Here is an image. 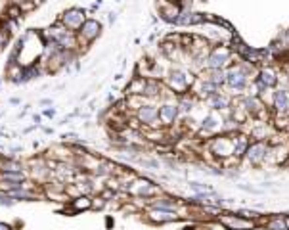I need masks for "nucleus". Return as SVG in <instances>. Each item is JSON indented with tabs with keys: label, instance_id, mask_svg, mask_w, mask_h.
<instances>
[{
	"label": "nucleus",
	"instance_id": "f257e3e1",
	"mask_svg": "<svg viewBox=\"0 0 289 230\" xmlns=\"http://www.w3.org/2000/svg\"><path fill=\"white\" fill-rule=\"evenodd\" d=\"M195 79H197L195 73H192V71L186 69V67H170V69L165 73L163 83H165V87H167L174 96H178V94H184V92H190V90H192Z\"/></svg>",
	"mask_w": 289,
	"mask_h": 230
},
{
	"label": "nucleus",
	"instance_id": "423d86ee",
	"mask_svg": "<svg viewBox=\"0 0 289 230\" xmlns=\"http://www.w3.org/2000/svg\"><path fill=\"white\" fill-rule=\"evenodd\" d=\"M102 31H103V25L98 21L96 18H88V19L85 21V25L77 31V38H79V54H85V52L88 50V46L102 36Z\"/></svg>",
	"mask_w": 289,
	"mask_h": 230
},
{
	"label": "nucleus",
	"instance_id": "39448f33",
	"mask_svg": "<svg viewBox=\"0 0 289 230\" xmlns=\"http://www.w3.org/2000/svg\"><path fill=\"white\" fill-rule=\"evenodd\" d=\"M234 50L230 48V44H215L211 46L207 60H205V69H226L234 62Z\"/></svg>",
	"mask_w": 289,
	"mask_h": 230
},
{
	"label": "nucleus",
	"instance_id": "a19ab883",
	"mask_svg": "<svg viewBox=\"0 0 289 230\" xmlns=\"http://www.w3.org/2000/svg\"><path fill=\"white\" fill-rule=\"evenodd\" d=\"M0 230H16V229H14V225H10V223H4V221H0Z\"/></svg>",
	"mask_w": 289,
	"mask_h": 230
},
{
	"label": "nucleus",
	"instance_id": "f3484780",
	"mask_svg": "<svg viewBox=\"0 0 289 230\" xmlns=\"http://www.w3.org/2000/svg\"><path fill=\"white\" fill-rule=\"evenodd\" d=\"M180 213L176 211H163V209H146V221L152 225H169L180 221Z\"/></svg>",
	"mask_w": 289,
	"mask_h": 230
},
{
	"label": "nucleus",
	"instance_id": "473e14b6",
	"mask_svg": "<svg viewBox=\"0 0 289 230\" xmlns=\"http://www.w3.org/2000/svg\"><path fill=\"white\" fill-rule=\"evenodd\" d=\"M238 215H241V217H245V219H251V221H257L258 217H260V211H255V209H247V207H241V209L238 211Z\"/></svg>",
	"mask_w": 289,
	"mask_h": 230
},
{
	"label": "nucleus",
	"instance_id": "2f4dec72",
	"mask_svg": "<svg viewBox=\"0 0 289 230\" xmlns=\"http://www.w3.org/2000/svg\"><path fill=\"white\" fill-rule=\"evenodd\" d=\"M105 205H107V199L102 194H94L92 196V211H102V209H105Z\"/></svg>",
	"mask_w": 289,
	"mask_h": 230
},
{
	"label": "nucleus",
	"instance_id": "c9c22d12",
	"mask_svg": "<svg viewBox=\"0 0 289 230\" xmlns=\"http://www.w3.org/2000/svg\"><path fill=\"white\" fill-rule=\"evenodd\" d=\"M40 115H42L44 119H54V117L58 115V109H56V107H44V109L40 111Z\"/></svg>",
	"mask_w": 289,
	"mask_h": 230
},
{
	"label": "nucleus",
	"instance_id": "9b49d317",
	"mask_svg": "<svg viewBox=\"0 0 289 230\" xmlns=\"http://www.w3.org/2000/svg\"><path fill=\"white\" fill-rule=\"evenodd\" d=\"M272 117H288L289 113V88H274L270 92V104H268Z\"/></svg>",
	"mask_w": 289,
	"mask_h": 230
},
{
	"label": "nucleus",
	"instance_id": "ea45409f",
	"mask_svg": "<svg viewBox=\"0 0 289 230\" xmlns=\"http://www.w3.org/2000/svg\"><path fill=\"white\" fill-rule=\"evenodd\" d=\"M36 129H40V127L33 123V125H29V127H25V129H23V134H31V132H33V131H36Z\"/></svg>",
	"mask_w": 289,
	"mask_h": 230
},
{
	"label": "nucleus",
	"instance_id": "de8ad7c7",
	"mask_svg": "<svg viewBox=\"0 0 289 230\" xmlns=\"http://www.w3.org/2000/svg\"><path fill=\"white\" fill-rule=\"evenodd\" d=\"M286 225H288V230H289V215H286Z\"/></svg>",
	"mask_w": 289,
	"mask_h": 230
},
{
	"label": "nucleus",
	"instance_id": "49530a36",
	"mask_svg": "<svg viewBox=\"0 0 289 230\" xmlns=\"http://www.w3.org/2000/svg\"><path fill=\"white\" fill-rule=\"evenodd\" d=\"M178 230H197V229H193V227H182V229H178Z\"/></svg>",
	"mask_w": 289,
	"mask_h": 230
},
{
	"label": "nucleus",
	"instance_id": "72a5a7b5",
	"mask_svg": "<svg viewBox=\"0 0 289 230\" xmlns=\"http://www.w3.org/2000/svg\"><path fill=\"white\" fill-rule=\"evenodd\" d=\"M10 40H12V35L8 31H4V29H0V52L10 44Z\"/></svg>",
	"mask_w": 289,
	"mask_h": 230
},
{
	"label": "nucleus",
	"instance_id": "f8f14e48",
	"mask_svg": "<svg viewBox=\"0 0 289 230\" xmlns=\"http://www.w3.org/2000/svg\"><path fill=\"white\" fill-rule=\"evenodd\" d=\"M180 117V109L176 104V96H172L170 100H163L159 104V123L163 129H170L176 125Z\"/></svg>",
	"mask_w": 289,
	"mask_h": 230
},
{
	"label": "nucleus",
	"instance_id": "393cba45",
	"mask_svg": "<svg viewBox=\"0 0 289 230\" xmlns=\"http://www.w3.org/2000/svg\"><path fill=\"white\" fill-rule=\"evenodd\" d=\"M203 75L207 81H211L215 87L222 88L226 87V75H224V69H205V73H199Z\"/></svg>",
	"mask_w": 289,
	"mask_h": 230
},
{
	"label": "nucleus",
	"instance_id": "bb28decb",
	"mask_svg": "<svg viewBox=\"0 0 289 230\" xmlns=\"http://www.w3.org/2000/svg\"><path fill=\"white\" fill-rule=\"evenodd\" d=\"M176 27H193V10L192 6H182V12L176 18Z\"/></svg>",
	"mask_w": 289,
	"mask_h": 230
},
{
	"label": "nucleus",
	"instance_id": "0eeeda50",
	"mask_svg": "<svg viewBox=\"0 0 289 230\" xmlns=\"http://www.w3.org/2000/svg\"><path fill=\"white\" fill-rule=\"evenodd\" d=\"M209 154H213V158L217 159H234V142H232V134H217V136H211L209 142Z\"/></svg>",
	"mask_w": 289,
	"mask_h": 230
},
{
	"label": "nucleus",
	"instance_id": "3c124183",
	"mask_svg": "<svg viewBox=\"0 0 289 230\" xmlns=\"http://www.w3.org/2000/svg\"><path fill=\"white\" fill-rule=\"evenodd\" d=\"M10 2H21V0H10Z\"/></svg>",
	"mask_w": 289,
	"mask_h": 230
},
{
	"label": "nucleus",
	"instance_id": "9d476101",
	"mask_svg": "<svg viewBox=\"0 0 289 230\" xmlns=\"http://www.w3.org/2000/svg\"><path fill=\"white\" fill-rule=\"evenodd\" d=\"M86 19H88L86 10H83V8H79V6L67 8V10H64V12L60 14V18H58V21L64 25L65 29H69V31H73V33H77V31L85 25Z\"/></svg>",
	"mask_w": 289,
	"mask_h": 230
},
{
	"label": "nucleus",
	"instance_id": "8fccbe9b",
	"mask_svg": "<svg viewBox=\"0 0 289 230\" xmlns=\"http://www.w3.org/2000/svg\"><path fill=\"white\" fill-rule=\"evenodd\" d=\"M2 83H4V81H2V77H0V87H2Z\"/></svg>",
	"mask_w": 289,
	"mask_h": 230
},
{
	"label": "nucleus",
	"instance_id": "dca6fc26",
	"mask_svg": "<svg viewBox=\"0 0 289 230\" xmlns=\"http://www.w3.org/2000/svg\"><path fill=\"white\" fill-rule=\"evenodd\" d=\"M157 12H159L161 21L174 25L178 14L182 12V4L180 2H167V0H157Z\"/></svg>",
	"mask_w": 289,
	"mask_h": 230
},
{
	"label": "nucleus",
	"instance_id": "a878e982",
	"mask_svg": "<svg viewBox=\"0 0 289 230\" xmlns=\"http://www.w3.org/2000/svg\"><path fill=\"white\" fill-rule=\"evenodd\" d=\"M136 165H140L144 169H150V171H159L161 169L159 158H152V154H140L138 159H136Z\"/></svg>",
	"mask_w": 289,
	"mask_h": 230
},
{
	"label": "nucleus",
	"instance_id": "e433bc0d",
	"mask_svg": "<svg viewBox=\"0 0 289 230\" xmlns=\"http://www.w3.org/2000/svg\"><path fill=\"white\" fill-rule=\"evenodd\" d=\"M238 188H239V190H245V192H249V194H258V192H260V190L249 186V184H238Z\"/></svg>",
	"mask_w": 289,
	"mask_h": 230
},
{
	"label": "nucleus",
	"instance_id": "412c9836",
	"mask_svg": "<svg viewBox=\"0 0 289 230\" xmlns=\"http://www.w3.org/2000/svg\"><path fill=\"white\" fill-rule=\"evenodd\" d=\"M67 209L71 215H77V213H85V211H92V196L88 194H81L77 197H71L67 201Z\"/></svg>",
	"mask_w": 289,
	"mask_h": 230
},
{
	"label": "nucleus",
	"instance_id": "6ab92c4d",
	"mask_svg": "<svg viewBox=\"0 0 289 230\" xmlns=\"http://www.w3.org/2000/svg\"><path fill=\"white\" fill-rule=\"evenodd\" d=\"M257 77L260 83H264L270 90H274V88H278V85H280V71L276 69L274 66H260L257 69Z\"/></svg>",
	"mask_w": 289,
	"mask_h": 230
},
{
	"label": "nucleus",
	"instance_id": "58836bf2",
	"mask_svg": "<svg viewBox=\"0 0 289 230\" xmlns=\"http://www.w3.org/2000/svg\"><path fill=\"white\" fill-rule=\"evenodd\" d=\"M33 123H34V125H38V127H40V123H42V119H44V117H42V115H40V113H33Z\"/></svg>",
	"mask_w": 289,
	"mask_h": 230
},
{
	"label": "nucleus",
	"instance_id": "a18cd8bd",
	"mask_svg": "<svg viewBox=\"0 0 289 230\" xmlns=\"http://www.w3.org/2000/svg\"><path fill=\"white\" fill-rule=\"evenodd\" d=\"M115 19H117V14H115V12H111V14H109V25H113V23H115Z\"/></svg>",
	"mask_w": 289,
	"mask_h": 230
},
{
	"label": "nucleus",
	"instance_id": "aec40b11",
	"mask_svg": "<svg viewBox=\"0 0 289 230\" xmlns=\"http://www.w3.org/2000/svg\"><path fill=\"white\" fill-rule=\"evenodd\" d=\"M232 142H234V159L238 161H243V156L251 144V136L247 132L239 131L236 134H232Z\"/></svg>",
	"mask_w": 289,
	"mask_h": 230
},
{
	"label": "nucleus",
	"instance_id": "b1692460",
	"mask_svg": "<svg viewBox=\"0 0 289 230\" xmlns=\"http://www.w3.org/2000/svg\"><path fill=\"white\" fill-rule=\"evenodd\" d=\"M148 79L146 77H132L130 83L125 87V96H144Z\"/></svg>",
	"mask_w": 289,
	"mask_h": 230
},
{
	"label": "nucleus",
	"instance_id": "2eb2a0df",
	"mask_svg": "<svg viewBox=\"0 0 289 230\" xmlns=\"http://www.w3.org/2000/svg\"><path fill=\"white\" fill-rule=\"evenodd\" d=\"M217 221L228 230H253L258 225L257 221L245 219L238 213H222L221 217H217Z\"/></svg>",
	"mask_w": 289,
	"mask_h": 230
},
{
	"label": "nucleus",
	"instance_id": "4468645a",
	"mask_svg": "<svg viewBox=\"0 0 289 230\" xmlns=\"http://www.w3.org/2000/svg\"><path fill=\"white\" fill-rule=\"evenodd\" d=\"M224 117L219 111H211L203 117L201 125H199V134L201 136H217L224 131Z\"/></svg>",
	"mask_w": 289,
	"mask_h": 230
},
{
	"label": "nucleus",
	"instance_id": "603ef678",
	"mask_svg": "<svg viewBox=\"0 0 289 230\" xmlns=\"http://www.w3.org/2000/svg\"><path fill=\"white\" fill-rule=\"evenodd\" d=\"M2 115H4V111H0V117H2Z\"/></svg>",
	"mask_w": 289,
	"mask_h": 230
},
{
	"label": "nucleus",
	"instance_id": "864d4df0",
	"mask_svg": "<svg viewBox=\"0 0 289 230\" xmlns=\"http://www.w3.org/2000/svg\"><path fill=\"white\" fill-rule=\"evenodd\" d=\"M0 177H2V171H0Z\"/></svg>",
	"mask_w": 289,
	"mask_h": 230
},
{
	"label": "nucleus",
	"instance_id": "f03ea898",
	"mask_svg": "<svg viewBox=\"0 0 289 230\" xmlns=\"http://www.w3.org/2000/svg\"><path fill=\"white\" fill-rule=\"evenodd\" d=\"M125 192L134 199H142L144 203H148L150 199H153L155 196L163 194V188H161L157 182H153L152 178L144 177V175H136L129 184L125 186Z\"/></svg>",
	"mask_w": 289,
	"mask_h": 230
},
{
	"label": "nucleus",
	"instance_id": "5701e85b",
	"mask_svg": "<svg viewBox=\"0 0 289 230\" xmlns=\"http://www.w3.org/2000/svg\"><path fill=\"white\" fill-rule=\"evenodd\" d=\"M207 106H209V109L211 111H219V113H222V111H230V107H232V96H228L224 92H219V94H215V96H211V98L207 100Z\"/></svg>",
	"mask_w": 289,
	"mask_h": 230
},
{
	"label": "nucleus",
	"instance_id": "c03bdc74",
	"mask_svg": "<svg viewBox=\"0 0 289 230\" xmlns=\"http://www.w3.org/2000/svg\"><path fill=\"white\" fill-rule=\"evenodd\" d=\"M40 131L44 132V134H54V129H52V127H44V125H40Z\"/></svg>",
	"mask_w": 289,
	"mask_h": 230
},
{
	"label": "nucleus",
	"instance_id": "79ce46f5",
	"mask_svg": "<svg viewBox=\"0 0 289 230\" xmlns=\"http://www.w3.org/2000/svg\"><path fill=\"white\" fill-rule=\"evenodd\" d=\"M8 104H10V106H21V98H14V96H12V98L8 100Z\"/></svg>",
	"mask_w": 289,
	"mask_h": 230
},
{
	"label": "nucleus",
	"instance_id": "c756f323",
	"mask_svg": "<svg viewBox=\"0 0 289 230\" xmlns=\"http://www.w3.org/2000/svg\"><path fill=\"white\" fill-rule=\"evenodd\" d=\"M188 186H190V190H193L195 194H217L213 186L203 184V182H195V180H192V182H188Z\"/></svg>",
	"mask_w": 289,
	"mask_h": 230
},
{
	"label": "nucleus",
	"instance_id": "1a4fd4ad",
	"mask_svg": "<svg viewBox=\"0 0 289 230\" xmlns=\"http://www.w3.org/2000/svg\"><path fill=\"white\" fill-rule=\"evenodd\" d=\"M79 60V52H73V50H58L54 56L46 58L40 62V66L44 67L46 73H58L60 69L69 67L73 62Z\"/></svg>",
	"mask_w": 289,
	"mask_h": 230
},
{
	"label": "nucleus",
	"instance_id": "4be33fe9",
	"mask_svg": "<svg viewBox=\"0 0 289 230\" xmlns=\"http://www.w3.org/2000/svg\"><path fill=\"white\" fill-rule=\"evenodd\" d=\"M197 102H199V98L193 94L192 90H190V92H184V94H178V96H176V104H178L180 115H182V117H188L193 109L197 107Z\"/></svg>",
	"mask_w": 289,
	"mask_h": 230
},
{
	"label": "nucleus",
	"instance_id": "4c0bfd02",
	"mask_svg": "<svg viewBox=\"0 0 289 230\" xmlns=\"http://www.w3.org/2000/svg\"><path fill=\"white\" fill-rule=\"evenodd\" d=\"M38 104H40V107L44 109V107H52V106H54V100L52 98H42Z\"/></svg>",
	"mask_w": 289,
	"mask_h": 230
},
{
	"label": "nucleus",
	"instance_id": "cd10ccee",
	"mask_svg": "<svg viewBox=\"0 0 289 230\" xmlns=\"http://www.w3.org/2000/svg\"><path fill=\"white\" fill-rule=\"evenodd\" d=\"M264 227L268 230H288L284 215H270V217H266V225Z\"/></svg>",
	"mask_w": 289,
	"mask_h": 230
},
{
	"label": "nucleus",
	"instance_id": "f704fd0d",
	"mask_svg": "<svg viewBox=\"0 0 289 230\" xmlns=\"http://www.w3.org/2000/svg\"><path fill=\"white\" fill-rule=\"evenodd\" d=\"M60 140H62L64 144H73V142L79 140V134H77V132H65V134L60 136Z\"/></svg>",
	"mask_w": 289,
	"mask_h": 230
},
{
	"label": "nucleus",
	"instance_id": "c85d7f7f",
	"mask_svg": "<svg viewBox=\"0 0 289 230\" xmlns=\"http://www.w3.org/2000/svg\"><path fill=\"white\" fill-rule=\"evenodd\" d=\"M23 16H25V14H23L21 6H19L17 2H10L8 10H6V14H4V19H10V21H16V23H17Z\"/></svg>",
	"mask_w": 289,
	"mask_h": 230
},
{
	"label": "nucleus",
	"instance_id": "37998d69",
	"mask_svg": "<svg viewBox=\"0 0 289 230\" xmlns=\"http://www.w3.org/2000/svg\"><path fill=\"white\" fill-rule=\"evenodd\" d=\"M113 225H115L113 217H105V227H107V229H113Z\"/></svg>",
	"mask_w": 289,
	"mask_h": 230
},
{
	"label": "nucleus",
	"instance_id": "7ed1b4c3",
	"mask_svg": "<svg viewBox=\"0 0 289 230\" xmlns=\"http://www.w3.org/2000/svg\"><path fill=\"white\" fill-rule=\"evenodd\" d=\"M224 75H226V87H228V90H232L234 96H243V92L251 85V79L245 73V69L241 67V64L239 62H232L224 69Z\"/></svg>",
	"mask_w": 289,
	"mask_h": 230
},
{
	"label": "nucleus",
	"instance_id": "6e6552de",
	"mask_svg": "<svg viewBox=\"0 0 289 230\" xmlns=\"http://www.w3.org/2000/svg\"><path fill=\"white\" fill-rule=\"evenodd\" d=\"M132 117L138 121V125L146 127V129H163L159 123V104L155 102H148L142 107H138Z\"/></svg>",
	"mask_w": 289,
	"mask_h": 230
},
{
	"label": "nucleus",
	"instance_id": "20e7f679",
	"mask_svg": "<svg viewBox=\"0 0 289 230\" xmlns=\"http://www.w3.org/2000/svg\"><path fill=\"white\" fill-rule=\"evenodd\" d=\"M44 36L52 38V40H54V42H56L62 50H73V52H79V38H77V33H73V31L65 29L58 19H56L50 27H46ZM79 56H81V54H79Z\"/></svg>",
	"mask_w": 289,
	"mask_h": 230
},
{
	"label": "nucleus",
	"instance_id": "ddd939ff",
	"mask_svg": "<svg viewBox=\"0 0 289 230\" xmlns=\"http://www.w3.org/2000/svg\"><path fill=\"white\" fill-rule=\"evenodd\" d=\"M268 148L270 144L266 140H253L243 156L245 163L253 165V167H258V165L266 163V156H268Z\"/></svg>",
	"mask_w": 289,
	"mask_h": 230
},
{
	"label": "nucleus",
	"instance_id": "7c9ffc66",
	"mask_svg": "<svg viewBox=\"0 0 289 230\" xmlns=\"http://www.w3.org/2000/svg\"><path fill=\"white\" fill-rule=\"evenodd\" d=\"M17 201L14 199V197L10 196L8 192H4V190H0V207H6V209H10V207H14Z\"/></svg>",
	"mask_w": 289,
	"mask_h": 230
},
{
	"label": "nucleus",
	"instance_id": "5fc2aeb1",
	"mask_svg": "<svg viewBox=\"0 0 289 230\" xmlns=\"http://www.w3.org/2000/svg\"><path fill=\"white\" fill-rule=\"evenodd\" d=\"M288 115H289V113H288Z\"/></svg>",
	"mask_w": 289,
	"mask_h": 230
},
{
	"label": "nucleus",
	"instance_id": "09e8293b",
	"mask_svg": "<svg viewBox=\"0 0 289 230\" xmlns=\"http://www.w3.org/2000/svg\"><path fill=\"white\" fill-rule=\"evenodd\" d=\"M288 127H289V115L286 117V129H288Z\"/></svg>",
	"mask_w": 289,
	"mask_h": 230
},
{
	"label": "nucleus",
	"instance_id": "a211bd4d",
	"mask_svg": "<svg viewBox=\"0 0 289 230\" xmlns=\"http://www.w3.org/2000/svg\"><path fill=\"white\" fill-rule=\"evenodd\" d=\"M146 209H163V211H176L180 213V201L169 194H159L146 203Z\"/></svg>",
	"mask_w": 289,
	"mask_h": 230
}]
</instances>
